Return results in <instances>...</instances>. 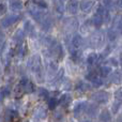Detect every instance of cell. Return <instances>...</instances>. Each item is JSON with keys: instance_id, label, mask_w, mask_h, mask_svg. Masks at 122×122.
I'll use <instances>...</instances> for the list:
<instances>
[{"instance_id": "6da1fadb", "label": "cell", "mask_w": 122, "mask_h": 122, "mask_svg": "<svg viewBox=\"0 0 122 122\" xmlns=\"http://www.w3.org/2000/svg\"><path fill=\"white\" fill-rule=\"evenodd\" d=\"M104 43V34L101 31H97L91 36L90 40H89V44L93 48H99L103 45Z\"/></svg>"}, {"instance_id": "7a4b0ae2", "label": "cell", "mask_w": 122, "mask_h": 122, "mask_svg": "<svg viewBox=\"0 0 122 122\" xmlns=\"http://www.w3.org/2000/svg\"><path fill=\"white\" fill-rule=\"evenodd\" d=\"M41 65H42V61L39 55H33L29 60H28V66L30 67L32 72L36 74L41 73Z\"/></svg>"}, {"instance_id": "3957f363", "label": "cell", "mask_w": 122, "mask_h": 122, "mask_svg": "<svg viewBox=\"0 0 122 122\" xmlns=\"http://www.w3.org/2000/svg\"><path fill=\"white\" fill-rule=\"evenodd\" d=\"M21 18V15L18 14H10V15H6L4 18H2L1 20V26L2 28H9L11 27L12 25L16 24L18 20H20Z\"/></svg>"}, {"instance_id": "277c9868", "label": "cell", "mask_w": 122, "mask_h": 122, "mask_svg": "<svg viewBox=\"0 0 122 122\" xmlns=\"http://www.w3.org/2000/svg\"><path fill=\"white\" fill-rule=\"evenodd\" d=\"M47 117V110L43 106L36 107V110L32 114V121L33 122H42L46 119Z\"/></svg>"}, {"instance_id": "5b68a950", "label": "cell", "mask_w": 122, "mask_h": 122, "mask_svg": "<svg viewBox=\"0 0 122 122\" xmlns=\"http://www.w3.org/2000/svg\"><path fill=\"white\" fill-rule=\"evenodd\" d=\"M91 99L99 104H106L109 101V93L106 91H97L91 95Z\"/></svg>"}, {"instance_id": "8992f818", "label": "cell", "mask_w": 122, "mask_h": 122, "mask_svg": "<svg viewBox=\"0 0 122 122\" xmlns=\"http://www.w3.org/2000/svg\"><path fill=\"white\" fill-rule=\"evenodd\" d=\"M28 12H29V14L31 15L32 18H33L34 20L39 21V23H41V21L45 18L44 13H43L42 11L38 8V6H32V8H29L28 9Z\"/></svg>"}, {"instance_id": "52a82bcc", "label": "cell", "mask_w": 122, "mask_h": 122, "mask_svg": "<svg viewBox=\"0 0 122 122\" xmlns=\"http://www.w3.org/2000/svg\"><path fill=\"white\" fill-rule=\"evenodd\" d=\"M87 106H88V103L86 101H77L74 103V107H73V112L74 114L78 115L80 112H85L87 109Z\"/></svg>"}, {"instance_id": "ba28073f", "label": "cell", "mask_w": 122, "mask_h": 122, "mask_svg": "<svg viewBox=\"0 0 122 122\" xmlns=\"http://www.w3.org/2000/svg\"><path fill=\"white\" fill-rule=\"evenodd\" d=\"M65 9H66L67 13L69 14H76V12H77L78 10V2L77 0H69L66 3V5H65Z\"/></svg>"}, {"instance_id": "9c48e42d", "label": "cell", "mask_w": 122, "mask_h": 122, "mask_svg": "<svg viewBox=\"0 0 122 122\" xmlns=\"http://www.w3.org/2000/svg\"><path fill=\"white\" fill-rule=\"evenodd\" d=\"M64 26H65V28H67L69 31H74V30H76L78 27V20L76 18H73V17L67 18L66 20H65Z\"/></svg>"}, {"instance_id": "30bf717a", "label": "cell", "mask_w": 122, "mask_h": 122, "mask_svg": "<svg viewBox=\"0 0 122 122\" xmlns=\"http://www.w3.org/2000/svg\"><path fill=\"white\" fill-rule=\"evenodd\" d=\"M24 39H25V31L24 29H18L13 36V41L18 45H23Z\"/></svg>"}, {"instance_id": "8fae6325", "label": "cell", "mask_w": 122, "mask_h": 122, "mask_svg": "<svg viewBox=\"0 0 122 122\" xmlns=\"http://www.w3.org/2000/svg\"><path fill=\"white\" fill-rule=\"evenodd\" d=\"M93 5H94V1L93 0H84L80 3V10L85 13H89L92 10Z\"/></svg>"}, {"instance_id": "7c38bea8", "label": "cell", "mask_w": 122, "mask_h": 122, "mask_svg": "<svg viewBox=\"0 0 122 122\" xmlns=\"http://www.w3.org/2000/svg\"><path fill=\"white\" fill-rule=\"evenodd\" d=\"M24 31L26 32V33H28L30 36H36V28H34V26H33V24L31 23V21H29V20H27L25 24H24Z\"/></svg>"}, {"instance_id": "4fadbf2b", "label": "cell", "mask_w": 122, "mask_h": 122, "mask_svg": "<svg viewBox=\"0 0 122 122\" xmlns=\"http://www.w3.org/2000/svg\"><path fill=\"white\" fill-rule=\"evenodd\" d=\"M82 42H84V40H82V38L79 34H74L71 40V44L74 49H79L82 45Z\"/></svg>"}, {"instance_id": "5bb4252c", "label": "cell", "mask_w": 122, "mask_h": 122, "mask_svg": "<svg viewBox=\"0 0 122 122\" xmlns=\"http://www.w3.org/2000/svg\"><path fill=\"white\" fill-rule=\"evenodd\" d=\"M109 80H110V82H112V84H116V85L121 84L122 82V73L120 71L112 72L109 76Z\"/></svg>"}, {"instance_id": "9a60e30c", "label": "cell", "mask_w": 122, "mask_h": 122, "mask_svg": "<svg viewBox=\"0 0 122 122\" xmlns=\"http://www.w3.org/2000/svg\"><path fill=\"white\" fill-rule=\"evenodd\" d=\"M41 27L44 31H48L53 28V19L51 17H45L42 21H41Z\"/></svg>"}, {"instance_id": "2e32d148", "label": "cell", "mask_w": 122, "mask_h": 122, "mask_svg": "<svg viewBox=\"0 0 122 122\" xmlns=\"http://www.w3.org/2000/svg\"><path fill=\"white\" fill-rule=\"evenodd\" d=\"M91 88V85H89L88 82H85V81H78L75 86V89L79 92H87L89 91Z\"/></svg>"}, {"instance_id": "e0dca14e", "label": "cell", "mask_w": 122, "mask_h": 122, "mask_svg": "<svg viewBox=\"0 0 122 122\" xmlns=\"http://www.w3.org/2000/svg\"><path fill=\"white\" fill-rule=\"evenodd\" d=\"M91 23H92V25L94 26V27L99 28V27H101V26L103 25V23H104V18L101 16V15H99V14H97V13H95V14L92 16Z\"/></svg>"}, {"instance_id": "ac0fdd59", "label": "cell", "mask_w": 122, "mask_h": 122, "mask_svg": "<svg viewBox=\"0 0 122 122\" xmlns=\"http://www.w3.org/2000/svg\"><path fill=\"white\" fill-rule=\"evenodd\" d=\"M100 120L102 122H112V115H110V112L107 109H104L100 112Z\"/></svg>"}, {"instance_id": "d6986e66", "label": "cell", "mask_w": 122, "mask_h": 122, "mask_svg": "<svg viewBox=\"0 0 122 122\" xmlns=\"http://www.w3.org/2000/svg\"><path fill=\"white\" fill-rule=\"evenodd\" d=\"M23 1L20 0H11L10 2V9L12 11H19L23 9Z\"/></svg>"}, {"instance_id": "ffe728a7", "label": "cell", "mask_w": 122, "mask_h": 122, "mask_svg": "<svg viewBox=\"0 0 122 122\" xmlns=\"http://www.w3.org/2000/svg\"><path fill=\"white\" fill-rule=\"evenodd\" d=\"M97 62H99V55L95 53H91L87 57V63L89 65H94Z\"/></svg>"}, {"instance_id": "44dd1931", "label": "cell", "mask_w": 122, "mask_h": 122, "mask_svg": "<svg viewBox=\"0 0 122 122\" xmlns=\"http://www.w3.org/2000/svg\"><path fill=\"white\" fill-rule=\"evenodd\" d=\"M99 72H100V75L101 76L106 77V76H108L112 73V67H110L109 65H102V66H100Z\"/></svg>"}, {"instance_id": "7402d4cb", "label": "cell", "mask_w": 122, "mask_h": 122, "mask_svg": "<svg viewBox=\"0 0 122 122\" xmlns=\"http://www.w3.org/2000/svg\"><path fill=\"white\" fill-rule=\"evenodd\" d=\"M62 78H63V70L61 69V70H59V72L57 73V75L54 77V79L51 81V86H57L61 80H62Z\"/></svg>"}, {"instance_id": "603a6c76", "label": "cell", "mask_w": 122, "mask_h": 122, "mask_svg": "<svg viewBox=\"0 0 122 122\" xmlns=\"http://www.w3.org/2000/svg\"><path fill=\"white\" fill-rule=\"evenodd\" d=\"M97 14L101 15L103 18H105V17L108 16V11H107V8H106L105 5H103V4H100L99 6H97Z\"/></svg>"}, {"instance_id": "cb8c5ba5", "label": "cell", "mask_w": 122, "mask_h": 122, "mask_svg": "<svg viewBox=\"0 0 122 122\" xmlns=\"http://www.w3.org/2000/svg\"><path fill=\"white\" fill-rule=\"evenodd\" d=\"M71 101H72V97H70L67 93H65V94L61 95V97H60V100H59V103L62 106H67L70 103H71Z\"/></svg>"}, {"instance_id": "d4e9b609", "label": "cell", "mask_w": 122, "mask_h": 122, "mask_svg": "<svg viewBox=\"0 0 122 122\" xmlns=\"http://www.w3.org/2000/svg\"><path fill=\"white\" fill-rule=\"evenodd\" d=\"M86 112L89 115V116H91V117L95 116V115L97 114V105H93V104H91V105H88V106H87Z\"/></svg>"}, {"instance_id": "484cf974", "label": "cell", "mask_w": 122, "mask_h": 122, "mask_svg": "<svg viewBox=\"0 0 122 122\" xmlns=\"http://www.w3.org/2000/svg\"><path fill=\"white\" fill-rule=\"evenodd\" d=\"M17 117H18V115H17V112H15V110H13V109H8L6 110V114H5L6 120L12 121V120H14V119H16Z\"/></svg>"}, {"instance_id": "4316f807", "label": "cell", "mask_w": 122, "mask_h": 122, "mask_svg": "<svg viewBox=\"0 0 122 122\" xmlns=\"http://www.w3.org/2000/svg\"><path fill=\"white\" fill-rule=\"evenodd\" d=\"M80 57H81V53H80L79 49H74V51H72L71 58H72V60H73V61L78 62V61L80 60Z\"/></svg>"}, {"instance_id": "83f0119b", "label": "cell", "mask_w": 122, "mask_h": 122, "mask_svg": "<svg viewBox=\"0 0 122 122\" xmlns=\"http://www.w3.org/2000/svg\"><path fill=\"white\" fill-rule=\"evenodd\" d=\"M59 103V101H58L57 99H55V97H51V99H48V101H47V105H48V108L51 110H54L56 107H57V104Z\"/></svg>"}, {"instance_id": "f1b7e54d", "label": "cell", "mask_w": 122, "mask_h": 122, "mask_svg": "<svg viewBox=\"0 0 122 122\" xmlns=\"http://www.w3.org/2000/svg\"><path fill=\"white\" fill-rule=\"evenodd\" d=\"M103 79L102 78H100L99 76L95 78H93L92 80H91V85H92V87H94V88H100L101 86H103Z\"/></svg>"}, {"instance_id": "f546056e", "label": "cell", "mask_w": 122, "mask_h": 122, "mask_svg": "<svg viewBox=\"0 0 122 122\" xmlns=\"http://www.w3.org/2000/svg\"><path fill=\"white\" fill-rule=\"evenodd\" d=\"M121 105H122V102H121V101L115 100V102L112 103V112H114V114H117V112H119V109H120Z\"/></svg>"}, {"instance_id": "4dcf8cb0", "label": "cell", "mask_w": 122, "mask_h": 122, "mask_svg": "<svg viewBox=\"0 0 122 122\" xmlns=\"http://www.w3.org/2000/svg\"><path fill=\"white\" fill-rule=\"evenodd\" d=\"M117 36H118V32L116 31L115 29H109L107 32V36H108V40L114 42L115 40L117 39Z\"/></svg>"}, {"instance_id": "1f68e13d", "label": "cell", "mask_w": 122, "mask_h": 122, "mask_svg": "<svg viewBox=\"0 0 122 122\" xmlns=\"http://www.w3.org/2000/svg\"><path fill=\"white\" fill-rule=\"evenodd\" d=\"M115 23H116L115 24V30H116L117 32H120L122 34V16L118 17Z\"/></svg>"}, {"instance_id": "d6a6232c", "label": "cell", "mask_w": 122, "mask_h": 122, "mask_svg": "<svg viewBox=\"0 0 122 122\" xmlns=\"http://www.w3.org/2000/svg\"><path fill=\"white\" fill-rule=\"evenodd\" d=\"M9 93H10V91H9L8 87H1L0 88V102L3 101Z\"/></svg>"}, {"instance_id": "836d02e7", "label": "cell", "mask_w": 122, "mask_h": 122, "mask_svg": "<svg viewBox=\"0 0 122 122\" xmlns=\"http://www.w3.org/2000/svg\"><path fill=\"white\" fill-rule=\"evenodd\" d=\"M48 95H49V92L47 89H45V88L39 89V97H42V99H48Z\"/></svg>"}, {"instance_id": "e575fe53", "label": "cell", "mask_w": 122, "mask_h": 122, "mask_svg": "<svg viewBox=\"0 0 122 122\" xmlns=\"http://www.w3.org/2000/svg\"><path fill=\"white\" fill-rule=\"evenodd\" d=\"M23 90L25 91V92H27V93L33 92V91H34V85L32 84L31 81H29V82H28V84L23 88Z\"/></svg>"}, {"instance_id": "d590c367", "label": "cell", "mask_w": 122, "mask_h": 122, "mask_svg": "<svg viewBox=\"0 0 122 122\" xmlns=\"http://www.w3.org/2000/svg\"><path fill=\"white\" fill-rule=\"evenodd\" d=\"M17 56H18L19 58H23V57H25V55H26V47L25 46H23V45H19V48L17 49Z\"/></svg>"}, {"instance_id": "8d00e7d4", "label": "cell", "mask_w": 122, "mask_h": 122, "mask_svg": "<svg viewBox=\"0 0 122 122\" xmlns=\"http://www.w3.org/2000/svg\"><path fill=\"white\" fill-rule=\"evenodd\" d=\"M57 69H58V64L56 61H51L48 63V70L51 72H57Z\"/></svg>"}, {"instance_id": "74e56055", "label": "cell", "mask_w": 122, "mask_h": 122, "mask_svg": "<svg viewBox=\"0 0 122 122\" xmlns=\"http://www.w3.org/2000/svg\"><path fill=\"white\" fill-rule=\"evenodd\" d=\"M34 3L36 4L38 8H42V9H46L47 8V3H46V1H44V0H36Z\"/></svg>"}, {"instance_id": "f35d334b", "label": "cell", "mask_w": 122, "mask_h": 122, "mask_svg": "<svg viewBox=\"0 0 122 122\" xmlns=\"http://www.w3.org/2000/svg\"><path fill=\"white\" fill-rule=\"evenodd\" d=\"M115 97H116V100H118V101H121L122 102V89H119V90L116 91V93H115Z\"/></svg>"}, {"instance_id": "ab89813d", "label": "cell", "mask_w": 122, "mask_h": 122, "mask_svg": "<svg viewBox=\"0 0 122 122\" xmlns=\"http://www.w3.org/2000/svg\"><path fill=\"white\" fill-rule=\"evenodd\" d=\"M65 81H66V82H64V84H63V89H65V90H70V89L72 88L71 81H70L69 79H65Z\"/></svg>"}, {"instance_id": "60d3db41", "label": "cell", "mask_w": 122, "mask_h": 122, "mask_svg": "<svg viewBox=\"0 0 122 122\" xmlns=\"http://www.w3.org/2000/svg\"><path fill=\"white\" fill-rule=\"evenodd\" d=\"M107 63H109L110 65H114V66H117V65H118V61H117V59H115V58H109L107 61Z\"/></svg>"}, {"instance_id": "b9f144b4", "label": "cell", "mask_w": 122, "mask_h": 122, "mask_svg": "<svg viewBox=\"0 0 122 122\" xmlns=\"http://www.w3.org/2000/svg\"><path fill=\"white\" fill-rule=\"evenodd\" d=\"M5 12H6V5L4 3H1L0 4V15L5 14Z\"/></svg>"}, {"instance_id": "7bdbcfd3", "label": "cell", "mask_w": 122, "mask_h": 122, "mask_svg": "<svg viewBox=\"0 0 122 122\" xmlns=\"http://www.w3.org/2000/svg\"><path fill=\"white\" fill-rule=\"evenodd\" d=\"M117 5H118V8L122 9V0H118V1H117Z\"/></svg>"}, {"instance_id": "ee69618b", "label": "cell", "mask_w": 122, "mask_h": 122, "mask_svg": "<svg viewBox=\"0 0 122 122\" xmlns=\"http://www.w3.org/2000/svg\"><path fill=\"white\" fill-rule=\"evenodd\" d=\"M81 122H92V121L90 119H84V120H81Z\"/></svg>"}, {"instance_id": "f6af8a7d", "label": "cell", "mask_w": 122, "mask_h": 122, "mask_svg": "<svg viewBox=\"0 0 122 122\" xmlns=\"http://www.w3.org/2000/svg\"><path fill=\"white\" fill-rule=\"evenodd\" d=\"M120 64H121V66H122V56L120 57Z\"/></svg>"}, {"instance_id": "bcb514c9", "label": "cell", "mask_w": 122, "mask_h": 122, "mask_svg": "<svg viewBox=\"0 0 122 122\" xmlns=\"http://www.w3.org/2000/svg\"><path fill=\"white\" fill-rule=\"evenodd\" d=\"M105 2H106V3H108V2H109V0H105Z\"/></svg>"}, {"instance_id": "7dc6e473", "label": "cell", "mask_w": 122, "mask_h": 122, "mask_svg": "<svg viewBox=\"0 0 122 122\" xmlns=\"http://www.w3.org/2000/svg\"><path fill=\"white\" fill-rule=\"evenodd\" d=\"M61 1H65V0H61Z\"/></svg>"}]
</instances>
